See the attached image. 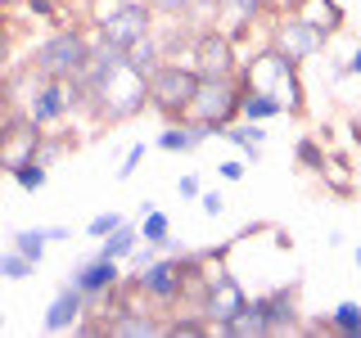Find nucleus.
Returning a JSON list of instances; mask_svg holds the SVG:
<instances>
[{
	"label": "nucleus",
	"mask_w": 361,
	"mask_h": 338,
	"mask_svg": "<svg viewBox=\"0 0 361 338\" xmlns=\"http://www.w3.org/2000/svg\"><path fill=\"white\" fill-rule=\"evenodd\" d=\"M240 82H244V90H253V95H271L285 113H293V118L307 108V99H302V82H298V63H293L289 54H280L276 45L262 50L253 63L244 68Z\"/></svg>",
	"instance_id": "nucleus-1"
},
{
	"label": "nucleus",
	"mask_w": 361,
	"mask_h": 338,
	"mask_svg": "<svg viewBox=\"0 0 361 338\" xmlns=\"http://www.w3.org/2000/svg\"><path fill=\"white\" fill-rule=\"evenodd\" d=\"M244 104V82L240 77H199V90L190 99V118L199 127H212V135H221V127H231L240 118Z\"/></svg>",
	"instance_id": "nucleus-2"
},
{
	"label": "nucleus",
	"mask_w": 361,
	"mask_h": 338,
	"mask_svg": "<svg viewBox=\"0 0 361 338\" xmlns=\"http://www.w3.org/2000/svg\"><path fill=\"white\" fill-rule=\"evenodd\" d=\"M145 90H149V108L163 113L167 122H185L190 118V99L199 90V73L180 63H158L149 77H145Z\"/></svg>",
	"instance_id": "nucleus-3"
},
{
	"label": "nucleus",
	"mask_w": 361,
	"mask_h": 338,
	"mask_svg": "<svg viewBox=\"0 0 361 338\" xmlns=\"http://www.w3.org/2000/svg\"><path fill=\"white\" fill-rule=\"evenodd\" d=\"M32 59H37L41 77H50V82H73V77L86 68V59H90V41L82 37V32H54Z\"/></svg>",
	"instance_id": "nucleus-4"
},
{
	"label": "nucleus",
	"mask_w": 361,
	"mask_h": 338,
	"mask_svg": "<svg viewBox=\"0 0 361 338\" xmlns=\"http://www.w3.org/2000/svg\"><path fill=\"white\" fill-rule=\"evenodd\" d=\"M195 266L199 262H149V266H140V275H135V289H140L145 298L163 302V307L167 302H180Z\"/></svg>",
	"instance_id": "nucleus-5"
},
{
	"label": "nucleus",
	"mask_w": 361,
	"mask_h": 338,
	"mask_svg": "<svg viewBox=\"0 0 361 338\" xmlns=\"http://www.w3.org/2000/svg\"><path fill=\"white\" fill-rule=\"evenodd\" d=\"M244 307H248V293L240 289V280L226 275V270H212L208 289H203V302H199V311L212 320V330H221V325L231 320L235 311H244Z\"/></svg>",
	"instance_id": "nucleus-6"
},
{
	"label": "nucleus",
	"mask_w": 361,
	"mask_h": 338,
	"mask_svg": "<svg viewBox=\"0 0 361 338\" xmlns=\"http://www.w3.org/2000/svg\"><path fill=\"white\" fill-rule=\"evenodd\" d=\"M195 73L199 77H235V68H240V59H235V41L226 37L221 27H208L195 37Z\"/></svg>",
	"instance_id": "nucleus-7"
},
{
	"label": "nucleus",
	"mask_w": 361,
	"mask_h": 338,
	"mask_svg": "<svg viewBox=\"0 0 361 338\" xmlns=\"http://www.w3.org/2000/svg\"><path fill=\"white\" fill-rule=\"evenodd\" d=\"M325 41H330V37H325L321 27H312L302 14H285V18L276 23V41H271V45H276L280 54H289L293 63H302V59H312Z\"/></svg>",
	"instance_id": "nucleus-8"
},
{
	"label": "nucleus",
	"mask_w": 361,
	"mask_h": 338,
	"mask_svg": "<svg viewBox=\"0 0 361 338\" xmlns=\"http://www.w3.org/2000/svg\"><path fill=\"white\" fill-rule=\"evenodd\" d=\"M140 37H149V5H118L113 14L99 18V41L131 50Z\"/></svg>",
	"instance_id": "nucleus-9"
},
{
	"label": "nucleus",
	"mask_w": 361,
	"mask_h": 338,
	"mask_svg": "<svg viewBox=\"0 0 361 338\" xmlns=\"http://www.w3.org/2000/svg\"><path fill=\"white\" fill-rule=\"evenodd\" d=\"M37 149H41V131H37L32 118L0 131V167H5L9 176H14L23 163H37Z\"/></svg>",
	"instance_id": "nucleus-10"
},
{
	"label": "nucleus",
	"mask_w": 361,
	"mask_h": 338,
	"mask_svg": "<svg viewBox=\"0 0 361 338\" xmlns=\"http://www.w3.org/2000/svg\"><path fill=\"white\" fill-rule=\"evenodd\" d=\"M68 108H73V104H68V82H50V77H45V82L32 90L27 118L37 122V127H45V122H59Z\"/></svg>",
	"instance_id": "nucleus-11"
},
{
	"label": "nucleus",
	"mask_w": 361,
	"mask_h": 338,
	"mask_svg": "<svg viewBox=\"0 0 361 338\" xmlns=\"http://www.w3.org/2000/svg\"><path fill=\"white\" fill-rule=\"evenodd\" d=\"M257 311L267 315V334H289L298 325V302H293V289H276L267 298H253Z\"/></svg>",
	"instance_id": "nucleus-12"
},
{
	"label": "nucleus",
	"mask_w": 361,
	"mask_h": 338,
	"mask_svg": "<svg viewBox=\"0 0 361 338\" xmlns=\"http://www.w3.org/2000/svg\"><path fill=\"white\" fill-rule=\"evenodd\" d=\"M73 284L82 289L86 298H99V293H109L113 284H118V262L99 253L95 262H86V266H82V270H77V275H73Z\"/></svg>",
	"instance_id": "nucleus-13"
},
{
	"label": "nucleus",
	"mask_w": 361,
	"mask_h": 338,
	"mask_svg": "<svg viewBox=\"0 0 361 338\" xmlns=\"http://www.w3.org/2000/svg\"><path fill=\"white\" fill-rule=\"evenodd\" d=\"M99 334H113V338H145V334H167V325H158L154 315H145V311H131V307H122L118 315H109L104 325H99Z\"/></svg>",
	"instance_id": "nucleus-14"
},
{
	"label": "nucleus",
	"mask_w": 361,
	"mask_h": 338,
	"mask_svg": "<svg viewBox=\"0 0 361 338\" xmlns=\"http://www.w3.org/2000/svg\"><path fill=\"white\" fill-rule=\"evenodd\" d=\"M262 0H217V14H212V18H217V23H226V37H240V32H248V27H253V18L257 14H262Z\"/></svg>",
	"instance_id": "nucleus-15"
},
{
	"label": "nucleus",
	"mask_w": 361,
	"mask_h": 338,
	"mask_svg": "<svg viewBox=\"0 0 361 338\" xmlns=\"http://www.w3.org/2000/svg\"><path fill=\"white\" fill-rule=\"evenodd\" d=\"M82 302H86V293L82 289H63L59 298L50 302V311H45V330H68V325L77 320V315H82Z\"/></svg>",
	"instance_id": "nucleus-16"
},
{
	"label": "nucleus",
	"mask_w": 361,
	"mask_h": 338,
	"mask_svg": "<svg viewBox=\"0 0 361 338\" xmlns=\"http://www.w3.org/2000/svg\"><path fill=\"white\" fill-rule=\"evenodd\" d=\"M293 14H302L312 27H321L325 37H334V32L343 27V14H338L334 0H298V9H293Z\"/></svg>",
	"instance_id": "nucleus-17"
},
{
	"label": "nucleus",
	"mask_w": 361,
	"mask_h": 338,
	"mask_svg": "<svg viewBox=\"0 0 361 338\" xmlns=\"http://www.w3.org/2000/svg\"><path fill=\"white\" fill-rule=\"evenodd\" d=\"M221 334H231V338H257V334H267V315L257 311V302H248L244 311H235L231 320L221 325Z\"/></svg>",
	"instance_id": "nucleus-18"
},
{
	"label": "nucleus",
	"mask_w": 361,
	"mask_h": 338,
	"mask_svg": "<svg viewBox=\"0 0 361 338\" xmlns=\"http://www.w3.org/2000/svg\"><path fill=\"white\" fill-rule=\"evenodd\" d=\"M127 63H131V68H140V73L149 77L154 68L163 63V50H158V41H154V37H140V41H135L131 50H127Z\"/></svg>",
	"instance_id": "nucleus-19"
},
{
	"label": "nucleus",
	"mask_w": 361,
	"mask_h": 338,
	"mask_svg": "<svg viewBox=\"0 0 361 338\" xmlns=\"http://www.w3.org/2000/svg\"><path fill=\"white\" fill-rule=\"evenodd\" d=\"M240 113H244L248 122H267V118H280L285 108H280L271 95H253V90H244V104H240Z\"/></svg>",
	"instance_id": "nucleus-20"
},
{
	"label": "nucleus",
	"mask_w": 361,
	"mask_h": 338,
	"mask_svg": "<svg viewBox=\"0 0 361 338\" xmlns=\"http://www.w3.org/2000/svg\"><path fill=\"white\" fill-rule=\"evenodd\" d=\"M330 325H334L338 334H353V338H361V302H343V307H334Z\"/></svg>",
	"instance_id": "nucleus-21"
},
{
	"label": "nucleus",
	"mask_w": 361,
	"mask_h": 338,
	"mask_svg": "<svg viewBox=\"0 0 361 338\" xmlns=\"http://www.w3.org/2000/svg\"><path fill=\"white\" fill-rule=\"evenodd\" d=\"M135 239H140V234H135L131 225H118V230H109V239H104V257H113V262H118V257H127L131 248H135Z\"/></svg>",
	"instance_id": "nucleus-22"
},
{
	"label": "nucleus",
	"mask_w": 361,
	"mask_h": 338,
	"mask_svg": "<svg viewBox=\"0 0 361 338\" xmlns=\"http://www.w3.org/2000/svg\"><path fill=\"white\" fill-rule=\"evenodd\" d=\"M167 230H172V221L163 217V212H145V221H140V239L145 244H167Z\"/></svg>",
	"instance_id": "nucleus-23"
},
{
	"label": "nucleus",
	"mask_w": 361,
	"mask_h": 338,
	"mask_svg": "<svg viewBox=\"0 0 361 338\" xmlns=\"http://www.w3.org/2000/svg\"><path fill=\"white\" fill-rule=\"evenodd\" d=\"M14 253H23L27 262H41V253H45V230H23V234H14Z\"/></svg>",
	"instance_id": "nucleus-24"
},
{
	"label": "nucleus",
	"mask_w": 361,
	"mask_h": 338,
	"mask_svg": "<svg viewBox=\"0 0 361 338\" xmlns=\"http://www.w3.org/2000/svg\"><path fill=\"white\" fill-rule=\"evenodd\" d=\"M298 163L312 167V172H325V149H321L316 140H302V144H298Z\"/></svg>",
	"instance_id": "nucleus-25"
},
{
	"label": "nucleus",
	"mask_w": 361,
	"mask_h": 338,
	"mask_svg": "<svg viewBox=\"0 0 361 338\" xmlns=\"http://www.w3.org/2000/svg\"><path fill=\"white\" fill-rule=\"evenodd\" d=\"M14 180H18L23 189H41V185H45V167H41V163H23L18 172H14Z\"/></svg>",
	"instance_id": "nucleus-26"
},
{
	"label": "nucleus",
	"mask_w": 361,
	"mask_h": 338,
	"mask_svg": "<svg viewBox=\"0 0 361 338\" xmlns=\"http://www.w3.org/2000/svg\"><path fill=\"white\" fill-rule=\"evenodd\" d=\"M27 270H32V262L23 253H14V257H0V275L5 280H27Z\"/></svg>",
	"instance_id": "nucleus-27"
},
{
	"label": "nucleus",
	"mask_w": 361,
	"mask_h": 338,
	"mask_svg": "<svg viewBox=\"0 0 361 338\" xmlns=\"http://www.w3.org/2000/svg\"><path fill=\"white\" fill-rule=\"evenodd\" d=\"M118 225H122L118 212H104V217H95V221H90V234H95V239H104V234H109V230H118Z\"/></svg>",
	"instance_id": "nucleus-28"
},
{
	"label": "nucleus",
	"mask_w": 361,
	"mask_h": 338,
	"mask_svg": "<svg viewBox=\"0 0 361 338\" xmlns=\"http://www.w3.org/2000/svg\"><path fill=\"white\" fill-rule=\"evenodd\" d=\"M158 9H163V14H190V9H195V0H154Z\"/></svg>",
	"instance_id": "nucleus-29"
},
{
	"label": "nucleus",
	"mask_w": 361,
	"mask_h": 338,
	"mask_svg": "<svg viewBox=\"0 0 361 338\" xmlns=\"http://www.w3.org/2000/svg\"><path fill=\"white\" fill-rule=\"evenodd\" d=\"M140 158H145V144H131V154H127V163L118 167V176H131L135 167H140Z\"/></svg>",
	"instance_id": "nucleus-30"
},
{
	"label": "nucleus",
	"mask_w": 361,
	"mask_h": 338,
	"mask_svg": "<svg viewBox=\"0 0 361 338\" xmlns=\"http://www.w3.org/2000/svg\"><path fill=\"white\" fill-rule=\"evenodd\" d=\"M27 5H32V14H41V18H54V5H50V0H27Z\"/></svg>",
	"instance_id": "nucleus-31"
},
{
	"label": "nucleus",
	"mask_w": 361,
	"mask_h": 338,
	"mask_svg": "<svg viewBox=\"0 0 361 338\" xmlns=\"http://www.w3.org/2000/svg\"><path fill=\"white\" fill-rule=\"evenodd\" d=\"M203 212H208V217H217V212H221V194H203Z\"/></svg>",
	"instance_id": "nucleus-32"
},
{
	"label": "nucleus",
	"mask_w": 361,
	"mask_h": 338,
	"mask_svg": "<svg viewBox=\"0 0 361 338\" xmlns=\"http://www.w3.org/2000/svg\"><path fill=\"white\" fill-rule=\"evenodd\" d=\"M221 176L226 180H240L244 176V163H221Z\"/></svg>",
	"instance_id": "nucleus-33"
},
{
	"label": "nucleus",
	"mask_w": 361,
	"mask_h": 338,
	"mask_svg": "<svg viewBox=\"0 0 361 338\" xmlns=\"http://www.w3.org/2000/svg\"><path fill=\"white\" fill-rule=\"evenodd\" d=\"M180 194L195 199V194H199V180H195V176H185V180H180Z\"/></svg>",
	"instance_id": "nucleus-34"
},
{
	"label": "nucleus",
	"mask_w": 361,
	"mask_h": 338,
	"mask_svg": "<svg viewBox=\"0 0 361 338\" xmlns=\"http://www.w3.org/2000/svg\"><path fill=\"white\" fill-rule=\"evenodd\" d=\"M343 73H353V77H361V50L353 54V59H348V68H343Z\"/></svg>",
	"instance_id": "nucleus-35"
},
{
	"label": "nucleus",
	"mask_w": 361,
	"mask_h": 338,
	"mask_svg": "<svg viewBox=\"0 0 361 338\" xmlns=\"http://www.w3.org/2000/svg\"><path fill=\"white\" fill-rule=\"evenodd\" d=\"M5 59H9V37H5V27H0V68H5Z\"/></svg>",
	"instance_id": "nucleus-36"
},
{
	"label": "nucleus",
	"mask_w": 361,
	"mask_h": 338,
	"mask_svg": "<svg viewBox=\"0 0 361 338\" xmlns=\"http://www.w3.org/2000/svg\"><path fill=\"white\" fill-rule=\"evenodd\" d=\"M353 140H357V144H361V118H357V122H353Z\"/></svg>",
	"instance_id": "nucleus-37"
},
{
	"label": "nucleus",
	"mask_w": 361,
	"mask_h": 338,
	"mask_svg": "<svg viewBox=\"0 0 361 338\" xmlns=\"http://www.w3.org/2000/svg\"><path fill=\"white\" fill-rule=\"evenodd\" d=\"M118 5H154V0H118Z\"/></svg>",
	"instance_id": "nucleus-38"
},
{
	"label": "nucleus",
	"mask_w": 361,
	"mask_h": 338,
	"mask_svg": "<svg viewBox=\"0 0 361 338\" xmlns=\"http://www.w3.org/2000/svg\"><path fill=\"white\" fill-rule=\"evenodd\" d=\"M262 5H276V0H262Z\"/></svg>",
	"instance_id": "nucleus-39"
}]
</instances>
